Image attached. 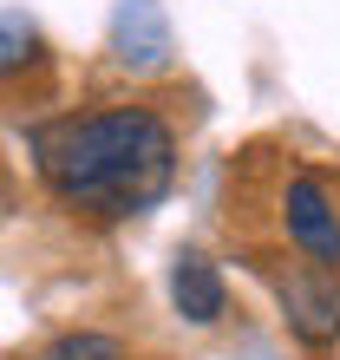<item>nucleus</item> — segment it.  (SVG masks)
<instances>
[{
  "mask_svg": "<svg viewBox=\"0 0 340 360\" xmlns=\"http://www.w3.org/2000/svg\"><path fill=\"white\" fill-rule=\"evenodd\" d=\"M39 177L66 210L92 223H131L177 184V131L151 105H105L33 131Z\"/></svg>",
  "mask_w": 340,
  "mask_h": 360,
  "instance_id": "obj_1",
  "label": "nucleus"
},
{
  "mask_svg": "<svg viewBox=\"0 0 340 360\" xmlns=\"http://www.w3.org/2000/svg\"><path fill=\"white\" fill-rule=\"evenodd\" d=\"M262 282L275 288L282 328L301 347L327 354L340 341V269H327V262H262Z\"/></svg>",
  "mask_w": 340,
  "mask_h": 360,
  "instance_id": "obj_2",
  "label": "nucleus"
},
{
  "mask_svg": "<svg viewBox=\"0 0 340 360\" xmlns=\"http://www.w3.org/2000/svg\"><path fill=\"white\" fill-rule=\"evenodd\" d=\"M282 229H288V243L301 249L308 262L340 269V210H334L327 184L314 177V171H294L288 177V190H282Z\"/></svg>",
  "mask_w": 340,
  "mask_h": 360,
  "instance_id": "obj_3",
  "label": "nucleus"
},
{
  "mask_svg": "<svg viewBox=\"0 0 340 360\" xmlns=\"http://www.w3.org/2000/svg\"><path fill=\"white\" fill-rule=\"evenodd\" d=\"M112 53L131 72H164L170 66V20L157 0H118L112 13Z\"/></svg>",
  "mask_w": 340,
  "mask_h": 360,
  "instance_id": "obj_4",
  "label": "nucleus"
},
{
  "mask_svg": "<svg viewBox=\"0 0 340 360\" xmlns=\"http://www.w3.org/2000/svg\"><path fill=\"white\" fill-rule=\"evenodd\" d=\"M170 302H177V314L190 328H216L223 314H229V288H223V275H216V262L209 256H177L170 262Z\"/></svg>",
  "mask_w": 340,
  "mask_h": 360,
  "instance_id": "obj_5",
  "label": "nucleus"
},
{
  "mask_svg": "<svg viewBox=\"0 0 340 360\" xmlns=\"http://www.w3.org/2000/svg\"><path fill=\"white\" fill-rule=\"evenodd\" d=\"M39 59V27L20 7H0V72H27Z\"/></svg>",
  "mask_w": 340,
  "mask_h": 360,
  "instance_id": "obj_6",
  "label": "nucleus"
},
{
  "mask_svg": "<svg viewBox=\"0 0 340 360\" xmlns=\"http://www.w3.org/2000/svg\"><path fill=\"white\" fill-rule=\"evenodd\" d=\"M46 360H124V341H118V334L79 328V334H59V341L46 347Z\"/></svg>",
  "mask_w": 340,
  "mask_h": 360,
  "instance_id": "obj_7",
  "label": "nucleus"
}]
</instances>
